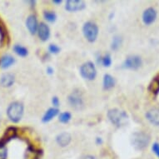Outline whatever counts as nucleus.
<instances>
[{
	"label": "nucleus",
	"mask_w": 159,
	"mask_h": 159,
	"mask_svg": "<svg viewBox=\"0 0 159 159\" xmlns=\"http://www.w3.org/2000/svg\"><path fill=\"white\" fill-rule=\"evenodd\" d=\"M38 34H39V39L42 41L45 42L48 39H49L50 36V29L47 24L44 23H41L39 24V28H38Z\"/></svg>",
	"instance_id": "nucleus-10"
},
{
	"label": "nucleus",
	"mask_w": 159,
	"mask_h": 159,
	"mask_svg": "<svg viewBox=\"0 0 159 159\" xmlns=\"http://www.w3.org/2000/svg\"><path fill=\"white\" fill-rule=\"evenodd\" d=\"M48 50L52 53H57L60 51V48L57 47L56 44H50L49 47H48Z\"/></svg>",
	"instance_id": "nucleus-25"
},
{
	"label": "nucleus",
	"mask_w": 159,
	"mask_h": 159,
	"mask_svg": "<svg viewBox=\"0 0 159 159\" xmlns=\"http://www.w3.org/2000/svg\"><path fill=\"white\" fill-rule=\"evenodd\" d=\"M131 143L135 149L143 150L147 148L150 143V137L147 133L143 132H137L132 135Z\"/></svg>",
	"instance_id": "nucleus-3"
},
{
	"label": "nucleus",
	"mask_w": 159,
	"mask_h": 159,
	"mask_svg": "<svg viewBox=\"0 0 159 159\" xmlns=\"http://www.w3.org/2000/svg\"><path fill=\"white\" fill-rule=\"evenodd\" d=\"M107 117L111 121V123L117 127L125 125L128 120V116L124 111L112 108L110 109L107 112Z\"/></svg>",
	"instance_id": "nucleus-1"
},
{
	"label": "nucleus",
	"mask_w": 159,
	"mask_h": 159,
	"mask_svg": "<svg viewBox=\"0 0 159 159\" xmlns=\"http://www.w3.org/2000/svg\"><path fill=\"white\" fill-rule=\"evenodd\" d=\"M57 113H58V109L57 108H56V107H51L48 110H47V112H45L42 118V121L43 123H48V122L52 120L53 117H56Z\"/></svg>",
	"instance_id": "nucleus-16"
},
{
	"label": "nucleus",
	"mask_w": 159,
	"mask_h": 159,
	"mask_svg": "<svg viewBox=\"0 0 159 159\" xmlns=\"http://www.w3.org/2000/svg\"><path fill=\"white\" fill-rule=\"evenodd\" d=\"M157 18V12L153 8H147L143 13V21L146 25H150Z\"/></svg>",
	"instance_id": "nucleus-9"
},
{
	"label": "nucleus",
	"mask_w": 159,
	"mask_h": 159,
	"mask_svg": "<svg viewBox=\"0 0 159 159\" xmlns=\"http://www.w3.org/2000/svg\"><path fill=\"white\" fill-rule=\"evenodd\" d=\"M47 72L49 74H51V73H52V72H53V69H52V68H50V67H48V68H47Z\"/></svg>",
	"instance_id": "nucleus-29"
},
{
	"label": "nucleus",
	"mask_w": 159,
	"mask_h": 159,
	"mask_svg": "<svg viewBox=\"0 0 159 159\" xmlns=\"http://www.w3.org/2000/svg\"><path fill=\"white\" fill-rule=\"evenodd\" d=\"M71 135L68 133H61L56 137V141L57 144L61 147L68 146L71 142Z\"/></svg>",
	"instance_id": "nucleus-13"
},
{
	"label": "nucleus",
	"mask_w": 159,
	"mask_h": 159,
	"mask_svg": "<svg viewBox=\"0 0 159 159\" xmlns=\"http://www.w3.org/2000/svg\"><path fill=\"white\" fill-rule=\"evenodd\" d=\"M13 51L15 52L16 54H18V56H21V57H25L28 55V49L21 45L16 44L13 47Z\"/></svg>",
	"instance_id": "nucleus-19"
},
{
	"label": "nucleus",
	"mask_w": 159,
	"mask_h": 159,
	"mask_svg": "<svg viewBox=\"0 0 159 159\" xmlns=\"http://www.w3.org/2000/svg\"><path fill=\"white\" fill-rule=\"evenodd\" d=\"M83 33L84 37L89 42H94L98 35V28L96 24L93 22H87L83 27Z\"/></svg>",
	"instance_id": "nucleus-4"
},
{
	"label": "nucleus",
	"mask_w": 159,
	"mask_h": 159,
	"mask_svg": "<svg viewBox=\"0 0 159 159\" xmlns=\"http://www.w3.org/2000/svg\"><path fill=\"white\" fill-rule=\"evenodd\" d=\"M80 74L84 79L93 80L97 74L95 65L92 62H87L84 63L80 68Z\"/></svg>",
	"instance_id": "nucleus-5"
},
{
	"label": "nucleus",
	"mask_w": 159,
	"mask_h": 159,
	"mask_svg": "<svg viewBox=\"0 0 159 159\" xmlns=\"http://www.w3.org/2000/svg\"><path fill=\"white\" fill-rule=\"evenodd\" d=\"M14 83V76L11 73H4L0 78V84L4 88L11 87Z\"/></svg>",
	"instance_id": "nucleus-14"
},
{
	"label": "nucleus",
	"mask_w": 159,
	"mask_h": 159,
	"mask_svg": "<svg viewBox=\"0 0 159 159\" xmlns=\"http://www.w3.org/2000/svg\"><path fill=\"white\" fill-rule=\"evenodd\" d=\"M115 85V79L109 74H105L103 77V88L105 89H110Z\"/></svg>",
	"instance_id": "nucleus-17"
},
{
	"label": "nucleus",
	"mask_w": 159,
	"mask_h": 159,
	"mask_svg": "<svg viewBox=\"0 0 159 159\" xmlns=\"http://www.w3.org/2000/svg\"><path fill=\"white\" fill-rule=\"evenodd\" d=\"M68 102L74 109L79 110L84 107V99L82 94L78 91H74L68 97Z\"/></svg>",
	"instance_id": "nucleus-7"
},
{
	"label": "nucleus",
	"mask_w": 159,
	"mask_h": 159,
	"mask_svg": "<svg viewBox=\"0 0 159 159\" xmlns=\"http://www.w3.org/2000/svg\"><path fill=\"white\" fill-rule=\"evenodd\" d=\"M24 114V105L19 102H13L8 106L7 109V115L10 121L18 123L21 120Z\"/></svg>",
	"instance_id": "nucleus-2"
},
{
	"label": "nucleus",
	"mask_w": 159,
	"mask_h": 159,
	"mask_svg": "<svg viewBox=\"0 0 159 159\" xmlns=\"http://www.w3.org/2000/svg\"><path fill=\"white\" fill-rule=\"evenodd\" d=\"M143 61L141 57L137 55H131L128 56L123 63V68H128V69H133L136 70L142 66Z\"/></svg>",
	"instance_id": "nucleus-6"
},
{
	"label": "nucleus",
	"mask_w": 159,
	"mask_h": 159,
	"mask_svg": "<svg viewBox=\"0 0 159 159\" xmlns=\"http://www.w3.org/2000/svg\"><path fill=\"white\" fill-rule=\"evenodd\" d=\"M53 3H57V4H58V3H62V1H61V0H58V1H56V0H54V1H53Z\"/></svg>",
	"instance_id": "nucleus-30"
},
{
	"label": "nucleus",
	"mask_w": 159,
	"mask_h": 159,
	"mask_svg": "<svg viewBox=\"0 0 159 159\" xmlns=\"http://www.w3.org/2000/svg\"><path fill=\"white\" fill-rule=\"evenodd\" d=\"M26 26L30 32L31 34H35L38 32V28H39V24L37 18L34 15H30L28 17L26 20Z\"/></svg>",
	"instance_id": "nucleus-11"
},
{
	"label": "nucleus",
	"mask_w": 159,
	"mask_h": 159,
	"mask_svg": "<svg viewBox=\"0 0 159 159\" xmlns=\"http://www.w3.org/2000/svg\"><path fill=\"white\" fill-rule=\"evenodd\" d=\"M15 134H16L15 128H9L8 130H6L5 134H4V136L2 138V139H1L0 141L3 142V143H6L7 142H8L9 140H10L11 138H14Z\"/></svg>",
	"instance_id": "nucleus-18"
},
{
	"label": "nucleus",
	"mask_w": 159,
	"mask_h": 159,
	"mask_svg": "<svg viewBox=\"0 0 159 159\" xmlns=\"http://www.w3.org/2000/svg\"><path fill=\"white\" fill-rule=\"evenodd\" d=\"M70 119H71V114L68 112H62V113L59 115V121H60L61 123H67L70 121Z\"/></svg>",
	"instance_id": "nucleus-24"
},
{
	"label": "nucleus",
	"mask_w": 159,
	"mask_h": 159,
	"mask_svg": "<svg viewBox=\"0 0 159 159\" xmlns=\"http://www.w3.org/2000/svg\"><path fill=\"white\" fill-rule=\"evenodd\" d=\"M14 62H15V59L11 55H4L0 60V66L2 68H8L11 65H13Z\"/></svg>",
	"instance_id": "nucleus-15"
},
{
	"label": "nucleus",
	"mask_w": 159,
	"mask_h": 159,
	"mask_svg": "<svg viewBox=\"0 0 159 159\" xmlns=\"http://www.w3.org/2000/svg\"><path fill=\"white\" fill-rule=\"evenodd\" d=\"M79 159H97L94 156H92V155H84L82 156Z\"/></svg>",
	"instance_id": "nucleus-28"
},
{
	"label": "nucleus",
	"mask_w": 159,
	"mask_h": 159,
	"mask_svg": "<svg viewBox=\"0 0 159 159\" xmlns=\"http://www.w3.org/2000/svg\"><path fill=\"white\" fill-rule=\"evenodd\" d=\"M52 104H53V106H55V107H57V106L59 105V100H58V98H57V97H53V98H52Z\"/></svg>",
	"instance_id": "nucleus-27"
},
{
	"label": "nucleus",
	"mask_w": 159,
	"mask_h": 159,
	"mask_svg": "<svg viewBox=\"0 0 159 159\" xmlns=\"http://www.w3.org/2000/svg\"><path fill=\"white\" fill-rule=\"evenodd\" d=\"M85 6V3L82 0H68L66 2L65 8L68 12H76L83 10Z\"/></svg>",
	"instance_id": "nucleus-8"
},
{
	"label": "nucleus",
	"mask_w": 159,
	"mask_h": 159,
	"mask_svg": "<svg viewBox=\"0 0 159 159\" xmlns=\"http://www.w3.org/2000/svg\"><path fill=\"white\" fill-rule=\"evenodd\" d=\"M100 63L104 67H109L112 63V58L110 54H105L103 57H100Z\"/></svg>",
	"instance_id": "nucleus-23"
},
{
	"label": "nucleus",
	"mask_w": 159,
	"mask_h": 159,
	"mask_svg": "<svg viewBox=\"0 0 159 159\" xmlns=\"http://www.w3.org/2000/svg\"><path fill=\"white\" fill-rule=\"evenodd\" d=\"M43 17L49 23H53L56 20V18H57L56 13L54 12H52V11H45L44 13H43Z\"/></svg>",
	"instance_id": "nucleus-21"
},
{
	"label": "nucleus",
	"mask_w": 159,
	"mask_h": 159,
	"mask_svg": "<svg viewBox=\"0 0 159 159\" xmlns=\"http://www.w3.org/2000/svg\"><path fill=\"white\" fill-rule=\"evenodd\" d=\"M147 119L154 125L159 126V109L153 108L146 113Z\"/></svg>",
	"instance_id": "nucleus-12"
},
{
	"label": "nucleus",
	"mask_w": 159,
	"mask_h": 159,
	"mask_svg": "<svg viewBox=\"0 0 159 159\" xmlns=\"http://www.w3.org/2000/svg\"><path fill=\"white\" fill-rule=\"evenodd\" d=\"M8 157V148L5 143L0 141V159H7Z\"/></svg>",
	"instance_id": "nucleus-22"
},
{
	"label": "nucleus",
	"mask_w": 159,
	"mask_h": 159,
	"mask_svg": "<svg viewBox=\"0 0 159 159\" xmlns=\"http://www.w3.org/2000/svg\"><path fill=\"white\" fill-rule=\"evenodd\" d=\"M152 151L155 154H156L157 156L159 157V143H154L152 144Z\"/></svg>",
	"instance_id": "nucleus-26"
},
{
	"label": "nucleus",
	"mask_w": 159,
	"mask_h": 159,
	"mask_svg": "<svg viewBox=\"0 0 159 159\" xmlns=\"http://www.w3.org/2000/svg\"><path fill=\"white\" fill-rule=\"evenodd\" d=\"M122 43H123V39L120 36H114L113 39H112V45H111V48H112V50H117L119 48L121 47L122 45Z\"/></svg>",
	"instance_id": "nucleus-20"
}]
</instances>
